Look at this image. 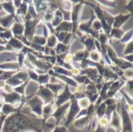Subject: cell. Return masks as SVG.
Returning a JSON list of instances; mask_svg holds the SVG:
<instances>
[{
  "label": "cell",
  "instance_id": "cell-25",
  "mask_svg": "<svg viewBox=\"0 0 133 132\" xmlns=\"http://www.w3.org/2000/svg\"><path fill=\"white\" fill-rule=\"evenodd\" d=\"M124 33H125L124 31L120 28H111V30L110 32L109 36L112 38L120 40L123 37Z\"/></svg>",
  "mask_w": 133,
  "mask_h": 132
},
{
  "label": "cell",
  "instance_id": "cell-12",
  "mask_svg": "<svg viewBox=\"0 0 133 132\" xmlns=\"http://www.w3.org/2000/svg\"><path fill=\"white\" fill-rule=\"evenodd\" d=\"M131 16H132V13H129V14L121 13L116 16H114L112 28H120Z\"/></svg>",
  "mask_w": 133,
  "mask_h": 132
},
{
  "label": "cell",
  "instance_id": "cell-50",
  "mask_svg": "<svg viewBox=\"0 0 133 132\" xmlns=\"http://www.w3.org/2000/svg\"><path fill=\"white\" fill-rule=\"evenodd\" d=\"M24 58H25V54L22 52H20L19 54H18V65L19 67H21L23 65V60H24Z\"/></svg>",
  "mask_w": 133,
  "mask_h": 132
},
{
  "label": "cell",
  "instance_id": "cell-23",
  "mask_svg": "<svg viewBox=\"0 0 133 132\" xmlns=\"http://www.w3.org/2000/svg\"><path fill=\"white\" fill-rule=\"evenodd\" d=\"M2 7L10 15H15L16 12V8L12 3V1H6L2 2Z\"/></svg>",
  "mask_w": 133,
  "mask_h": 132
},
{
  "label": "cell",
  "instance_id": "cell-35",
  "mask_svg": "<svg viewBox=\"0 0 133 132\" xmlns=\"http://www.w3.org/2000/svg\"><path fill=\"white\" fill-rule=\"evenodd\" d=\"M46 40L47 38L44 37H41V36H34L31 39V41L33 44L40 45V46H44L46 44Z\"/></svg>",
  "mask_w": 133,
  "mask_h": 132
},
{
  "label": "cell",
  "instance_id": "cell-48",
  "mask_svg": "<svg viewBox=\"0 0 133 132\" xmlns=\"http://www.w3.org/2000/svg\"><path fill=\"white\" fill-rule=\"evenodd\" d=\"M28 76L34 81H37V79H38V75L37 74L34 72V71H31V70H29L28 72Z\"/></svg>",
  "mask_w": 133,
  "mask_h": 132
},
{
  "label": "cell",
  "instance_id": "cell-24",
  "mask_svg": "<svg viewBox=\"0 0 133 132\" xmlns=\"http://www.w3.org/2000/svg\"><path fill=\"white\" fill-rule=\"evenodd\" d=\"M15 110H16L15 106L11 105V104H9V103H5V104H3L2 107V108H1L2 114L5 115V116L12 114Z\"/></svg>",
  "mask_w": 133,
  "mask_h": 132
},
{
  "label": "cell",
  "instance_id": "cell-59",
  "mask_svg": "<svg viewBox=\"0 0 133 132\" xmlns=\"http://www.w3.org/2000/svg\"><path fill=\"white\" fill-rule=\"evenodd\" d=\"M5 29L3 28V27L0 25V33H1V32H3V31H5Z\"/></svg>",
  "mask_w": 133,
  "mask_h": 132
},
{
  "label": "cell",
  "instance_id": "cell-27",
  "mask_svg": "<svg viewBox=\"0 0 133 132\" xmlns=\"http://www.w3.org/2000/svg\"><path fill=\"white\" fill-rule=\"evenodd\" d=\"M46 43H47V46L49 48H53L56 46V44H58V40L55 37V34L51 33L50 34L48 37H47V40H46Z\"/></svg>",
  "mask_w": 133,
  "mask_h": 132
},
{
  "label": "cell",
  "instance_id": "cell-28",
  "mask_svg": "<svg viewBox=\"0 0 133 132\" xmlns=\"http://www.w3.org/2000/svg\"><path fill=\"white\" fill-rule=\"evenodd\" d=\"M45 86L47 88H48L53 93V94L55 95V96H57L58 92L64 88V86L62 85H61V84L58 85V84H48H48H46Z\"/></svg>",
  "mask_w": 133,
  "mask_h": 132
},
{
  "label": "cell",
  "instance_id": "cell-37",
  "mask_svg": "<svg viewBox=\"0 0 133 132\" xmlns=\"http://www.w3.org/2000/svg\"><path fill=\"white\" fill-rule=\"evenodd\" d=\"M106 107H107V106L105 105V103L104 102L101 103L97 107V112L96 113H97V117L98 118H101V117H102L104 116L105 112H106Z\"/></svg>",
  "mask_w": 133,
  "mask_h": 132
},
{
  "label": "cell",
  "instance_id": "cell-43",
  "mask_svg": "<svg viewBox=\"0 0 133 132\" xmlns=\"http://www.w3.org/2000/svg\"><path fill=\"white\" fill-rule=\"evenodd\" d=\"M98 124L103 128H106L109 125V119L107 117H102L101 118H98Z\"/></svg>",
  "mask_w": 133,
  "mask_h": 132
},
{
  "label": "cell",
  "instance_id": "cell-41",
  "mask_svg": "<svg viewBox=\"0 0 133 132\" xmlns=\"http://www.w3.org/2000/svg\"><path fill=\"white\" fill-rule=\"evenodd\" d=\"M76 81H78L80 84H83V85H87V84H90V80L88 79V77L87 75H78L77 77H76Z\"/></svg>",
  "mask_w": 133,
  "mask_h": 132
},
{
  "label": "cell",
  "instance_id": "cell-39",
  "mask_svg": "<svg viewBox=\"0 0 133 132\" xmlns=\"http://www.w3.org/2000/svg\"><path fill=\"white\" fill-rule=\"evenodd\" d=\"M12 37H12V33L10 30H5V31L0 33V38L3 39V40H5H5H9Z\"/></svg>",
  "mask_w": 133,
  "mask_h": 132
},
{
  "label": "cell",
  "instance_id": "cell-13",
  "mask_svg": "<svg viewBox=\"0 0 133 132\" xmlns=\"http://www.w3.org/2000/svg\"><path fill=\"white\" fill-rule=\"evenodd\" d=\"M109 124L115 128L117 131L120 132L122 130V121H121V117L118 114V113L115 110L111 114V121H109Z\"/></svg>",
  "mask_w": 133,
  "mask_h": 132
},
{
  "label": "cell",
  "instance_id": "cell-15",
  "mask_svg": "<svg viewBox=\"0 0 133 132\" xmlns=\"http://www.w3.org/2000/svg\"><path fill=\"white\" fill-rule=\"evenodd\" d=\"M72 24L71 21H65L63 20L59 25L55 27V33L56 32H67L72 33Z\"/></svg>",
  "mask_w": 133,
  "mask_h": 132
},
{
  "label": "cell",
  "instance_id": "cell-44",
  "mask_svg": "<svg viewBox=\"0 0 133 132\" xmlns=\"http://www.w3.org/2000/svg\"><path fill=\"white\" fill-rule=\"evenodd\" d=\"M133 53V42L132 40L129 41V43H127V45L125 47V51H124V54L126 55L128 54H132Z\"/></svg>",
  "mask_w": 133,
  "mask_h": 132
},
{
  "label": "cell",
  "instance_id": "cell-33",
  "mask_svg": "<svg viewBox=\"0 0 133 132\" xmlns=\"http://www.w3.org/2000/svg\"><path fill=\"white\" fill-rule=\"evenodd\" d=\"M53 71L55 72V74H58V75H65V76H69V77L70 75H72L71 72L68 71L65 68L60 67V66H55L53 68Z\"/></svg>",
  "mask_w": 133,
  "mask_h": 132
},
{
  "label": "cell",
  "instance_id": "cell-4",
  "mask_svg": "<svg viewBox=\"0 0 133 132\" xmlns=\"http://www.w3.org/2000/svg\"><path fill=\"white\" fill-rule=\"evenodd\" d=\"M28 72L25 71H21L17 73H16L14 75H12L10 79L5 81V83L12 86H18L21 84H23V82H26L28 80Z\"/></svg>",
  "mask_w": 133,
  "mask_h": 132
},
{
  "label": "cell",
  "instance_id": "cell-14",
  "mask_svg": "<svg viewBox=\"0 0 133 132\" xmlns=\"http://www.w3.org/2000/svg\"><path fill=\"white\" fill-rule=\"evenodd\" d=\"M23 47V43L16 37H12L9 40H8L5 46L6 50H12V49L21 50Z\"/></svg>",
  "mask_w": 133,
  "mask_h": 132
},
{
  "label": "cell",
  "instance_id": "cell-3",
  "mask_svg": "<svg viewBox=\"0 0 133 132\" xmlns=\"http://www.w3.org/2000/svg\"><path fill=\"white\" fill-rule=\"evenodd\" d=\"M80 108L78 105V101L77 99H76L74 96H72L71 98V101H70V106H69V112L67 116V120L65 121V127H68L72 121L73 120H75L76 117L77 116V114H79V112L80 111Z\"/></svg>",
  "mask_w": 133,
  "mask_h": 132
},
{
  "label": "cell",
  "instance_id": "cell-2",
  "mask_svg": "<svg viewBox=\"0 0 133 132\" xmlns=\"http://www.w3.org/2000/svg\"><path fill=\"white\" fill-rule=\"evenodd\" d=\"M40 19H30L25 20L24 25V38L28 40L29 42L31 40L32 37H34V33L35 32L36 26L39 23Z\"/></svg>",
  "mask_w": 133,
  "mask_h": 132
},
{
  "label": "cell",
  "instance_id": "cell-38",
  "mask_svg": "<svg viewBox=\"0 0 133 132\" xmlns=\"http://www.w3.org/2000/svg\"><path fill=\"white\" fill-rule=\"evenodd\" d=\"M132 30H130L129 32L124 33L123 37L120 39V42H122V44H127L129 41H131L132 40Z\"/></svg>",
  "mask_w": 133,
  "mask_h": 132
},
{
  "label": "cell",
  "instance_id": "cell-61",
  "mask_svg": "<svg viewBox=\"0 0 133 132\" xmlns=\"http://www.w3.org/2000/svg\"><path fill=\"white\" fill-rule=\"evenodd\" d=\"M2 10V3L0 2V11Z\"/></svg>",
  "mask_w": 133,
  "mask_h": 132
},
{
  "label": "cell",
  "instance_id": "cell-51",
  "mask_svg": "<svg viewBox=\"0 0 133 132\" xmlns=\"http://www.w3.org/2000/svg\"><path fill=\"white\" fill-rule=\"evenodd\" d=\"M51 132H67L66 127L65 126H57L54 128V131Z\"/></svg>",
  "mask_w": 133,
  "mask_h": 132
},
{
  "label": "cell",
  "instance_id": "cell-31",
  "mask_svg": "<svg viewBox=\"0 0 133 132\" xmlns=\"http://www.w3.org/2000/svg\"><path fill=\"white\" fill-rule=\"evenodd\" d=\"M19 65L18 63L16 62H9V63H5L3 65H0V68L2 69H9V71H14L17 70L19 68Z\"/></svg>",
  "mask_w": 133,
  "mask_h": 132
},
{
  "label": "cell",
  "instance_id": "cell-26",
  "mask_svg": "<svg viewBox=\"0 0 133 132\" xmlns=\"http://www.w3.org/2000/svg\"><path fill=\"white\" fill-rule=\"evenodd\" d=\"M54 75H55L58 79H62L64 82H65L67 83L68 86H73V87H76V86H77L76 82L75 80H73L72 79H71L70 77H69V76L62 75H57V74H55V73Z\"/></svg>",
  "mask_w": 133,
  "mask_h": 132
},
{
  "label": "cell",
  "instance_id": "cell-7",
  "mask_svg": "<svg viewBox=\"0 0 133 132\" xmlns=\"http://www.w3.org/2000/svg\"><path fill=\"white\" fill-rule=\"evenodd\" d=\"M122 132H132V121L128 110L123 105L122 107Z\"/></svg>",
  "mask_w": 133,
  "mask_h": 132
},
{
  "label": "cell",
  "instance_id": "cell-52",
  "mask_svg": "<svg viewBox=\"0 0 133 132\" xmlns=\"http://www.w3.org/2000/svg\"><path fill=\"white\" fill-rule=\"evenodd\" d=\"M72 33H68L67 35L65 36L64 40L62 41V44L67 45V44L69 43V41H70V40H71V38H72Z\"/></svg>",
  "mask_w": 133,
  "mask_h": 132
},
{
  "label": "cell",
  "instance_id": "cell-58",
  "mask_svg": "<svg viewBox=\"0 0 133 132\" xmlns=\"http://www.w3.org/2000/svg\"><path fill=\"white\" fill-rule=\"evenodd\" d=\"M6 49H5V46H2V45H1L0 44V52H2V51H5Z\"/></svg>",
  "mask_w": 133,
  "mask_h": 132
},
{
  "label": "cell",
  "instance_id": "cell-18",
  "mask_svg": "<svg viewBox=\"0 0 133 132\" xmlns=\"http://www.w3.org/2000/svg\"><path fill=\"white\" fill-rule=\"evenodd\" d=\"M10 30H11L12 35L15 36V37H20L23 35V32H24V26L23 25V23L15 22L12 23Z\"/></svg>",
  "mask_w": 133,
  "mask_h": 132
},
{
  "label": "cell",
  "instance_id": "cell-60",
  "mask_svg": "<svg viewBox=\"0 0 133 132\" xmlns=\"http://www.w3.org/2000/svg\"><path fill=\"white\" fill-rule=\"evenodd\" d=\"M3 72H3V70H2V69H0V75H2V74L3 73Z\"/></svg>",
  "mask_w": 133,
  "mask_h": 132
},
{
  "label": "cell",
  "instance_id": "cell-8",
  "mask_svg": "<svg viewBox=\"0 0 133 132\" xmlns=\"http://www.w3.org/2000/svg\"><path fill=\"white\" fill-rule=\"evenodd\" d=\"M37 96L43 100L44 103L45 104H48L51 102H53L54 100V96L55 95L53 94V93L46 86H40L38 93H37Z\"/></svg>",
  "mask_w": 133,
  "mask_h": 132
},
{
  "label": "cell",
  "instance_id": "cell-57",
  "mask_svg": "<svg viewBox=\"0 0 133 132\" xmlns=\"http://www.w3.org/2000/svg\"><path fill=\"white\" fill-rule=\"evenodd\" d=\"M22 2L23 3H25L26 5H29V4H30V3L33 2V0H22Z\"/></svg>",
  "mask_w": 133,
  "mask_h": 132
},
{
  "label": "cell",
  "instance_id": "cell-56",
  "mask_svg": "<svg viewBox=\"0 0 133 132\" xmlns=\"http://www.w3.org/2000/svg\"><path fill=\"white\" fill-rule=\"evenodd\" d=\"M132 57L133 54H128L127 56H125V59L127 60V61L132 63Z\"/></svg>",
  "mask_w": 133,
  "mask_h": 132
},
{
  "label": "cell",
  "instance_id": "cell-54",
  "mask_svg": "<svg viewBox=\"0 0 133 132\" xmlns=\"http://www.w3.org/2000/svg\"><path fill=\"white\" fill-rule=\"evenodd\" d=\"M132 0H129V4L125 7V9H127V10H129L130 12V13H132Z\"/></svg>",
  "mask_w": 133,
  "mask_h": 132
},
{
  "label": "cell",
  "instance_id": "cell-21",
  "mask_svg": "<svg viewBox=\"0 0 133 132\" xmlns=\"http://www.w3.org/2000/svg\"><path fill=\"white\" fill-rule=\"evenodd\" d=\"M63 13L62 12V11L59 9H56L54 12V17L51 21V26L53 27H56L63 21Z\"/></svg>",
  "mask_w": 133,
  "mask_h": 132
},
{
  "label": "cell",
  "instance_id": "cell-34",
  "mask_svg": "<svg viewBox=\"0 0 133 132\" xmlns=\"http://www.w3.org/2000/svg\"><path fill=\"white\" fill-rule=\"evenodd\" d=\"M103 77L104 78L105 80H108V79H118L117 75L114 72H112L110 68H105L104 69Z\"/></svg>",
  "mask_w": 133,
  "mask_h": 132
},
{
  "label": "cell",
  "instance_id": "cell-9",
  "mask_svg": "<svg viewBox=\"0 0 133 132\" xmlns=\"http://www.w3.org/2000/svg\"><path fill=\"white\" fill-rule=\"evenodd\" d=\"M0 95L2 96H3L4 98V102L5 103H9L11 105H15L16 103H17L18 102L22 100V96L21 95H19V93H17L16 92H15L14 90L12 91L11 93H4L2 90L0 92Z\"/></svg>",
  "mask_w": 133,
  "mask_h": 132
},
{
  "label": "cell",
  "instance_id": "cell-47",
  "mask_svg": "<svg viewBox=\"0 0 133 132\" xmlns=\"http://www.w3.org/2000/svg\"><path fill=\"white\" fill-rule=\"evenodd\" d=\"M86 92V86L83 84H80L79 86H76V93H79V94H83L85 95ZM86 96V95H85Z\"/></svg>",
  "mask_w": 133,
  "mask_h": 132
},
{
  "label": "cell",
  "instance_id": "cell-46",
  "mask_svg": "<svg viewBox=\"0 0 133 132\" xmlns=\"http://www.w3.org/2000/svg\"><path fill=\"white\" fill-rule=\"evenodd\" d=\"M124 76L129 79V80H132L133 78V72H132V68H128L126 70H125V72H123Z\"/></svg>",
  "mask_w": 133,
  "mask_h": 132
},
{
  "label": "cell",
  "instance_id": "cell-29",
  "mask_svg": "<svg viewBox=\"0 0 133 132\" xmlns=\"http://www.w3.org/2000/svg\"><path fill=\"white\" fill-rule=\"evenodd\" d=\"M68 50V46L62 44V43H58L55 46V52L57 55H61L64 54L65 52H66Z\"/></svg>",
  "mask_w": 133,
  "mask_h": 132
},
{
  "label": "cell",
  "instance_id": "cell-55",
  "mask_svg": "<svg viewBox=\"0 0 133 132\" xmlns=\"http://www.w3.org/2000/svg\"><path fill=\"white\" fill-rule=\"evenodd\" d=\"M12 3H13L16 9H17L19 6V5L22 3V0H12Z\"/></svg>",
  "mask_w": 133,
  "mask_h": 132
},
{
  "label": "cell",
  "instance_id": "cell-42",
  "mask_svg": "<svg viewBox=\"0 0 133 132\" xmlns=\"http://www.w3.org/2000/svg\"><path fill=\"white\" fill-rule=\"evenodd\" d=\"M101 5L109 7V8H115L116 7V3L115 2H109L108 0H97Z\"/></svg>",
  "mask_w": 133,
  "mask_h": 132
},
{
  "label": "cell",
  "instance_id": "cell-49",
  "mask_svg": "<svg viewBox=\"0 0 133 132\" xmlns=\"http://www.w3.org/2000/svg\"><path fill=\"white\" fill-rule=\"evenodd\" d=\"M73 59H74V56L72 54H67L66 55H65L64 61H65V63L69 64V63H71L73 61Z\"/></svg>",
  "mask_w": 133,
  "mask_h": 132
},
{
  "label": "cell",
  "instance_id": "cell-53",
  "mask_svg": "<svg viewBox=\"0 0 133 132\" xmlns=\"http://www.w3.org/2000/svg\"><path fill=\"white\" fill-rule=\"evenodd\" d=\"M2 91L4 93H11L12 91H13V89H12V87L11 86H9L8 84H5L3 86V90Z\"/></svg>",
  "mask_w": 133,
  "mask_h": 132
},
{
  "label": "cell",
  "instance_id": "cell-30",
  "mask_svg": "<svg viewBox=\"0 0 133 132\" xmlns=\"http://www.w3.org/2000/svg\"><path fill=\"white\" fill-rule=\"evenodd\" d=\"M89 57L90 58L92 61L96 63H98L101 61V54L97 50H94L89 52Z\"/></svg>",
  "mask_w": 133,
  "mask_h": 132
},
{
  "label": "cell",
  "instance_id": "cell-40",
  "mask_svg": "<svg viewBox=\"0 0 133 132\" xmlns=\"http://www.w3.org/2000/svg\"><path fill=\"white\" fill-rule=\"evenodd\" d=\"M48 81H49V75L48 74H42L38 75L37 82H39L40 85L48 84Z\"/></svg>",
  "mask_w": 133,
  "mask_h": 132
},
{
  "label": "cell",
  "instance_id": "cell-16",
  "mask_svg": "<svg viewBox=\"0 0 133 132\" xmlns=\"http://www.w3.org/2000/svg\"><path fill=\"white\" fill-rule=\"evenodd\" d=\"M124 83L125 82L123 81H122V82L121 81H116V82L114 81L111 84V86H110V87H109V89H108V90L107 92V97L111 98L113 96H115L116 92H118L120 89V88L122 87V85H124Z\"/></svg>",
  "mask_w": 133,
  "mask_h": 132
},
{
  "label": "cell",
  "instance_id": "cell-19",
  "mask_svg": "<svg viewBox=\"0 0 133 132\" xmlns=\"http://www.w3.org/2000/svg\"><path fill=\"white\" fill-rule=\"evenodd\" d=\"M14 19H15V15L8 14L7 16L0 18V25L5 30H8L9 27L12 26Z\"/></svg>",
  "mask_w": 133,
  "mask_h": 132
},
{
  "label": "cell",
  "instance_id": "cell-36",
  "mask_svg": "<svg viewBox=\"0 0 133 132\" xmlns=\"http://www.w3.org/2000/svg\"><path fill=\"white\" fill-rule=\"evenodd\" d=\"M27 8H28V5L22 2L16 10V16H26L27 12Z\"/></svg>",
  "mask_w": 133,
  "mask_h": 132
},
{
  "label": "cell",
  "instance_id": "cell-20",
  "mask_svg": "<svg viewBox=\"0 0 133 132\" xmlns=\"http://www.w3.org/2000/svg\"><path fill=\"white\" fill-rule=\"evenodd\" d=\"M83 43L85 44L87 51L88 52H90L94 50H96V46H95V40L94 37L88 35V36H85L84 40H83Z\"/></svg>",
  "mask_w": 133,
  "mask_h": 132
},
{
  "label": "cell",
  "instance_id": "cell-17",
  "mask_svg": "<svg viewBox=\"0 0 133 132\" xmlns=\"http://www.w3.org/2000/svg\"><path fill=\"white\" fill-rule=\"evenodd\" d=\"M85 74L89 79L92 80L93 82H95L97 80V76H98V72L97 70V68H94L93 67H90L88 68L84 69L83 71H80V74L79 75H83Z\"/></svg>",
  "mask_w": 133,
  "mask_h": 132
},
{
  "label": "cell",
  "instance_id": "cell-10",
  "mask_svg": "<svg viewBox=\"0 0 133 132\" xmlns=\"http://www.w3.org/2000/svg\"><path fill=\"white\" fill-rule=\"evenodd\" d=\"M69 106H70V102H66L64 104L58 107V108L56 110H55L54 113L51 114L52 117L55 119V122H56L57 125L61 121V120H62L64 118L68 109L69 108Z\"/></svg>",
  "mask_w": 133,
  "mask_h": 132
},
{
  "label": "cell",
  "instance_id": "cell-32",
  "mask_svg": "<svg viewBox=\"0 0 133 132\" xmlns=\"http://www.w3.org/2000/svg\"><path fill=\"white\" fill-rule=\"evenodd\" d=\"M77 101H78V105H79V108L81 110H83V109H87L89 107V106L90 105V100L87 96H84L83 98H80V99L77 100Z\"/></svg>",
  "mask_w": 133,
  "mask_h": 132
},
{
  "label": "cell",
  "instance_id": "cell-11",
  "mask_svg": "<svg viewBox=\"0 0 133 132\" xmlns=\"http://www.w3.org/2000/svg\"><path fill=\"white\" fill-rule=\"evenodd\" d=\"M73 96V95L70 93L69 91V86L66 85L64 88V90L62 93H61L56 99L55 101V105H57V107H59L62 104H64L65 103H66L69 100H71V98Z\"/></svg>",
  "mask_w": 133,
  "mask_h": 132
},
{
  "label": "cell",
  "instance_id": "cell-22",
  "mask_svg": "<svg viewBox=\"0 0 133 132\" xmlns=\"http://www.w3.org/2000/svg\"><path fill=\"white\" fill-rule=\"evenodd\" d=\"M54 101L46 104L45 106H43V109H42V116H44V117H48V116L51 115L54 111H55V105H54Z\"/></svg>",
  "mask_w": 133,
  "mask_h": 132
},
{
  "label": "cell",
  "instance_id": "cell-6",
  "mask_svg": "<svg viewBox=\"0 0 133 132\" xmlns=\"http://www.w3.org/2000/svg\"><path fill=\"white\" fill-rule=\"evenodd\" d=\"M82 5H83V2L77 3L72 7L71 10V20H72L71 23L72 24V34L76 33L78 29V20H79L80 9H81Z\"/></svg>",
  "mask_w": 133,
  "mask_h": 132
},
{
  "label": "cell",
  "instance_id": "cell-5",
  "mask_svg": "<svg viewBox=\"0 0 133 132\" xmlns=\"http://www.w3.org/2000/svg\"><path fill=\"white\" fill-rule=\"evenodd\" d=\"M26 103L36 115L41 117L42 116V109H43L44 102L38 96L32 97L26 102Z\"/></svg>",
  "mask_w": 133,
  "mask_h": 132
},
{
  "label": "cell",
  "instance_id": "cell-1",
  "mask_svg": "<svg viewBox=\"0 0 133 132\" xmlns=\"http://www.w3.org/2000/svg\"><path fill=\"white\" fill-rule=\"evenodd\" d=\"M41 122L37 119L35 121L30 117L23 114L16 113L12 114L5 121L2 132H19L24 130H32L36 131H39Z\"/></svg>",
  "mask_w": 133,
  "mask_h": 132
},
{
  "label": "cell",
  "instance_id": "cell-45",
  "mask_svg": "<svg viewBox=\"0 0 133 132\" xmlns=\"http://www.w3.org/2000/svg\"><path fill=\"white\" fill-rule=\"evenodd\" d=\"M26 86V82L24 84H21V85L18 86L17 87H16L14 89V91L16 92L17 93H19V95H23L24 94V92H25Z\"/></svg>",
  "mask_w": 133,
  "mask_h": 132
}]
</instances>
